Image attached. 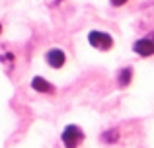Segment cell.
<instances>
[{
	"instance_id": "3",
	"label": "cell",
	"mask_w": 154,
	"mask_h": 148,
	"mask_svg": "<svg viewBox=\"0 0 154 148\" xmlns=\"http://www.w3.org/2000/svg\"><path fill=\"white\" fill-rule=\"evenodd\" d=\"M133 51H135L139 57H152L154 55V33L146 35L143 39H137L133 43Z\"/></svg>"
},
{
	"instance_id": "5",
	"label": "cell",
	"mask_w": 154,
	"mask_h": 148,
	"mask_svg": "<svg viewBox=\"0 0 154 148\" xmlns=\"http://www.w3.org/2000/svg\"><path fill=\"white\" fill-rule=\"evenodd\" d=\"M31 88H33V92H37V94H53V92H55V86H53L49 80H45L43 76H33Z\"/></svg>"
},
{
	"instance_id": "9",
	"label": "cell",
	"mask_w": 154,
	"mask_h": 148,
	"mask_svg": "<svg viewBox=\"0 0 154 148\" xmlns=\"http://www.w3.org/2000/svg\"><path fill=\"white\" fill-rule=\"evenodd\" d=\"M59 2H60V0H51V2H47V4H49V6H57Z\"/></svg>"
},
{
	"instance_id": "1",
	"label": "cell",
	"mask_w": 154,
	"mask_h": 148,
	"mask_svg": "<svg viewBox=\"0 0 154 148\" xmlns=\"http://www.w3.org/2000/svg\"><path fill=\"white\" fill-rule=\"evenodd\" d=\"M60 142L64 148H78L84 142V131L78 125H66L60 133Z\"/></svg>"
},
{
	"instance_id": "2",
	"label": "cell",
	"mask_w": 154,
	"mask_h": 148,
	"mask_svg": "<svg viewBox=\"0 0 154 148\" xmlns=\"http://www.w3.org/2000/svg\"><path fill=\"white\" fill-rule=\"evenodd\" d=\"M88 43L98 51H109L113 47V37L109 33H105V31L92 29L90 33H88Z\"/></svg>"
},
{
	"instance_id": "4",
	"label": "cell",
	"mask_w": 154,
	"mask_h": 148,
	"mask_svg": "<svg viewBox=\"0 0 154 148\" xmlns=\"http://www.w3.org/2000/svg\"><path fill=\"white\" fill-rule=\"evenodd\" d=\"M45 61L47 65L51 66V68H63L64 65H66V55H64V51L57 49V47H53V49H49L45 53Z\"/></svg>"
},
{
	"instance_id": "7",
	"label": "cell",
	"mask_w": 154,
	"mask_h": 148,
	"mask_svg": "<svg viewBox=\"0 0 154 148\" xmlns=\"http://www.w3.org/2000/svg\"><path fill=\"white\" fill-rule=\"evenodd\" d=\"M102 140L105 144H113V142L119 140V131L117 129H109V131H103L102 133Z\"/></svg>"
},
{
	"instance_id": "6",
	"label": "cell",
	"mask_w": 154,
	"mask_h": 148,
	"mask_svg": "<svg viewBox=\"0 0 154 148\" xmlns=\"http://www.w3.org/2000/svg\"><path fill=\"white\" fill-rule=\"evenodd\" d=\"M131 80H133V68L131 66H125V68H121L117 72V84H119V88H127L131 84Z\"/></svg>"
},
{
	"instance_id": "10",
	"label": "cell",
	"mask_w": 154,
	"mask_h": 148,
	"mask_svg": "<svg viewBox=\"0 0 154 148\" xmlns=\"http://www.w3.org/2000/svg\"><path fill=\"white\" fill-rule=\"evenodd\" d=\"M0 33H2V23H0Z\"/></svg>"
},
{
	"instance_id": "8",
	"label": "cell",
	"mask_w": 154,
	"mask_h": 148,
	"mask_svg": "<svg viewBox=\"0 0 154 148\" xmlns=\"http://www.w3.org/2000/svg\"><path fill=\"white\" fill-rule=\"evenodd\" d=\"M127 2H129V0H109V4H111V6H115V8H119V6H125Z\"/></svg>"
}]
</instances>
